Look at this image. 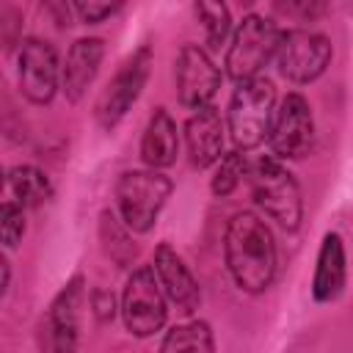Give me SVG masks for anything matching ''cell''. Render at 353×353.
<instances>
[{
	"instance_id": "obj_1",
	"label": "cell",
	"mask_w": 353,
	"mask_h": 353,
	"mask_svg": "<svg viewBox=\"0 0 353 353\" xmlns=\"http://www.w3.org/2000/svg\"><path fill=\"white\" fill-rule=\"evenodd\" d=\"M226 268L240 290L265 292L276 276V243L265 221L254 212H237L223 237Z\"/></svg>"
},
{
	"instance_id": "obj_2",
	"label": "cell",
	"mask_w": 353,
	"mask_h": 353,
	"mask_svg": "<svg viewBox=\"0 0 353 353\" xmlns=\"http://www.w3.org/2000/svg\"><path fill=\"white\" fill-rule=\"evenodd\" d=\"M273 105H276V88L265 77L245 80L234 88L226 119H229V132L237 149L243 152L254 149L270 135V124L276 116Z\"/></svg>"
},
{
	"instance_id": "obj_3",
	"label": "cell",
	"mask_w": 353,
	"mask_h": 353,
	"mask_svg": "<svg viewBox=\"0 0 353 353\" xmlns=\"http://www.w3.org/2000/svg\"><path fill=\"white\" fill-rule=\"evenodd\" d=\"M251 196L256 207L270 215L279 226L287 232H295L301 226L303 215V201H301V188L295 176L273 157H262L251 165Z\"/></svg>"
},
{
	"instance_id": "obj_4",
	"label": "cell",
	"mask_w": 353,
	"mask_h": 353,
	"mask_svg": "<svg viewBox=\"0 0 353 353\" xmlns=\"http://www.w3.org/2000/svg\"><path fill=\"white\" fill-rule=\"evenodd\" d=\"M174 185L160 171H124L116 182V201L130 232H149Z\"/></svg>"
},
{
	"instance_id": "obj_5",
	"label": "cell",
	"mask_w": 353,
	"mask_h": 353,
	"mask_svg": "<svg viewBox=\"0 0 353 353\" xmlns=\"http://www.w3.org/2000/svg\"><path fill=\"white\" fill-rule=\"evenodd\" d=\"M279 44H281V33H279L276 22H270L259 14L243 17V22L234 30V39L229 44V52H226L229 77L237 83L259 77V69L279 52Z\"/></svg>"
},
{
	"instance_id": "obj_6",
	"label": "cell",
	"mask_w": 353,
	"mask_h": 353,
	"mask_svg": "<svg viewBox=\"0 0 353 353\" xmlns=\"http://www.w3.org/2000/svg\"><path fill=\"white\" fill-rule=\"evenodd\" d=\"M165 314H168L165 292L157 281L154 268L149 265L135 268L121 292V317L127 331L135 336H152L154 331L163 328Z\"/></svg>"
},
{
	"instance_id": "obj_7",
	"label": "cell",
	"mask_w": 353,
	"mask_h": 353,
	"mask_svg": "<svg viewBox=\"0 0 353 353\" xmlns=\"http://www.w3.org/2000/svg\"><path fill=\"white\" fill-rule=\"evenodd\" d=\"M331 41L323 33L306 30V28H295L281 33V44H279V72L292 80V83H312L317 80L325 66L331 63Z\"/></svg>"
},
{
	"instance_id": "obj_8",
	"label": "cell",
	"mask_w": 353,
	"mask_h": 353,
	"mask_svg": "<svg viewBox=\"0 0 353 353\" xmlns=\"http://www.w3.org/2000/svg\"><path fill=\"white\" fill-rule=\"evenodd\" d=\"M149 66H152V50L141 47L138 52H132V58L124 61V66L116 72V77L99 94L94 113H97V121L105 130L116 127L124 119V113L130 110V105L141 97V91L146 85V77H149Z\"/></svg>"
},
{
	"instance_id": "obj_9",
	"label": "cell",
	"mask_w": 353,
	"mask_h": 353,
	"mask_svg": "<svg viewBox=\"0 0 353 353\" xmlns=\"http://www.w3.org/2000/svg\"><path fill=\"white\" fill-rule=\"evenodd\" d=\"M268 141L273 154L281 160H298L312 149L314 121H312V108L301 94H287L281 99Z\"/></svg>"
},
{
	"instance_id": "obj_10",
	"label": "cell",
	"mask_w": 353,
	"mask_h": 353,
	"mask_svg": "<svg viewBox=\"0 0 353 353\" xmlns=\"http://www.w3.org/2000/svg\"><path fill=\"white\" fill-rule=\"evenodd\" d=\"M218 88H221V72L215 69L210 55L196 44H185L176 55L179 102L193 110L210 108V99L218 94Z\"/></svg>"
},
{
	"instance_id": "obj_11",
	"label": "cell",
	"mask_w": 353,
	"mask_h": 353,
	"mask_svg": "<svg viewBox=\"0 0 353 353\" xmlns=\"http://www.w3.org/2000/svg\"><path fill=\"white\" fill-rule=\"evenodd\" d=\"M19 88L36 105H47L55 97V91H58V58H55L52 44L41 41V39L22 41Z\"/></svg>"
},
{
	"instance_id": "obj_12",
	"label": "cell",
	"mask_w": 353,
	"mask_h": 353,
	"mask_svg": "<svg viewBox=\"0 0 353 353\" xmlns=\"http://www.w3.org/2000/svg\"><path fill=\"white\" fill-rule=\"evenodd\" d=\"M157 281L165 292V298L185 314H190L199 306V284L193 279V273L188 270V265L182 262V256L171 248V245H157L154 251V262H152Z\"/></svg>"
},
{
	"instance_id": "obj_13",
	"label": "cell",
	"mask_w": 353,
	"mask_h": 353,
	"mask_svg": "<svg viewBox=\"0 0 353 353\" xmlns=\"http://www.w3.org/2000/svg\"><path fill=\"white\" fill-rule=\"evenodd\" d=\"M185 141H188V154L196 168H207L223 157V121L218 110L201 108L196 110L188 124H185Z\"/></svg>"
},
{
	"instance_id": "obj_14",
	"label": "cell",
	"mask_w": 353,
	"mask_h": 353,
	"mask_svg": "<svg viewBox=\"0 0 353 353\" xmlns=\"http://www.w3.org/2000/svg\"><path fill=\"white\" fill-rule=\"evenodd\" d=\"M80 301L83 279L74 276L52 301L50 309V336L55 353H77V328H80Z\"/></svg>"
},
{
	"instance_id": "obj_15",
	"label": "cell",
	"mask_w": 353,
	"mask_h": 353,
	"mask_svg": "<svg viewBox=\"0 0 353 353\" xmlns=\"http://www.w3.org/2000/svg\"><path fill=\"white\" fill-rule=\"evenodd\" d=\"M102 55H105L102 39H77L69 47L66 63H63V91L72 102H77L91 85V80L97 77Z\"/></svg>"
},
{
	"instance_id": "obj_16",
	"label": "cell",
	"mask_w": 353,
	"mask_h": 353,
	"mask_svg": "<svg viewBox=\"0 0 353 353\" xmlns=\"http://www.w3.org/2000/svg\"><path fill=\"white\" fill-rule=\"evenodd\" d=\"M176 149H179V135H176V124L168 116L165 108H157L143 130L141 138V157L143 163L154 171V168H165L176 160Z\"/></svg>"
},
{
	"instance_id": "obj_17",
	"label": "cell",
	"mask_w": 353,
	"mask_h": 353,
	"mask_svg": "<svg viewBox=\"0 0 353 353\" xmlns=\"http://www.w3.org/2000/svg\"><path fill=\"white\" fill-rule=\"evenodd\" d=\"M345 287V245L336 232H328L323 237L312 292L317 301H334Z\"/></svg>"
},
{
	"instance_id": "obj_18",
	"label": "cell",
	"mask_w": 353,
	"mask_h": 353,
	"mask_svg": "<svg viewBox=\"0 0 353 353\" xmlns=\"http://www.w3.org/2000/svg\"><path fill=\"white\" fill-rule=\"evenodd\" d=\"M8 188L19 207H41L52 199V185L47 174L33 165H14L8 171Z\"/></svg>"
},
{
	"instance_id": "obj_19",
	"label": "cell",
	"mask_w": 353,
	"mask_h": 353,
	"mask_svg": "<svg viewBox=\"0 0 353 353\" xmlns=\"http://www.w3.org/2000/svg\"><path fill=\"white\" fill-rule=\"evenodd\" d=\"M160 353H212V331L201 320L174 325L165 334Z\"/></svg>"
},
{
	"instance_id": "obj_20",
	"label": "cell",
	"mask_w": 353,
	"mask_h": 353,
	"mask_svg": "<svg viewBox=\"0 0 353 353\" xmlns=\"http://www.w3.org/2000/svg\"><path fill=\"white\" fill-rule=\"evenodd\" d=\"M99 234H102L105 251H108L121 268H127V265L135 259V245H132V240H130V234H127V226H121L113 212H105V215H102Z\"/></svg>"
},
{
	"instance_id": "obj_21",
	"label": "cell",
	"mask_w": 353,
	"mask_h": 353,
	"mask_svg": "<svg viewBox=\"0 0 353 353\" xmlns=\"http://www.w3.org/2000/svg\"><path fill=\"white\" fill-rule=\"evenodd\" d=\"M196 17L201 19L204 30H207V41L210 47H221L232 30V19H229V8L223 3H210L201 0L196 3Z\"/></svg>"
},
{
	"instance_id": "obj_22",
	"label": "cell",
	"mask_w": 353,
	"mask_h": 353,
	"mask_svg": "<svg viewBox=\"0 0 353 353\" xmlns=\"http://www.w3.org/2000/svg\"><path fill=\"white\" fill-rule=\"evenodd\" d=\"M248 171H251V168H248L245 154H240V152L223 154L221 163H218V171H215V176H212V193H215V196H229V193L240 185V179H243Z\"/></svg>"
},
{
	"instance_id": "obj_23",
	"label": "cell",
	"mask_w": 353,
	"mask_h": 353,
	"mask_svg": "<svg viewBox=\"0 0 353 353\" xmlns=\"http://www.w3.org/2000/svg\"><path fill=\"white\" fill-rule=\"evenodd\" d=\"M25 207H19L17 201H3L0 207V237L6 248H14L22 234H25Z\"/></svg>"
},
{
	"instance_id": "obj_24",
	"label": "cell",
	"mask_w": 353,
	"mask_h": 353,
	"mask_svg": "<svg viewBox=\"0 0 353 353\" xmlns=\"http://www.w3.org/2000/svg\"><path fill=\"white\" fill-rule=\"evenodd\" d=\"M72 8L77 11V17H80L83 22H91V25H97V22L108 19L110 14H116V11L121 8V3H102V0H77V3L72 6Z\"/></svg>"
},
{
	"instance_id": "obj_25",
	"label": "cell",
	"mask_w": 353,
	"mask_h": 353,
	"mask_svg": "<svg viewBox=\"0 0 353 353\" xmlns=\"http://www.w3.org/2000/svg\"><path fill=\"white\" fill-rule=\"evenodd\" d=\"M94 309H97V317H99V320L113 317V295L105 292V290H99V292L94 295Z\"/></svg>"
}]
</instances>
